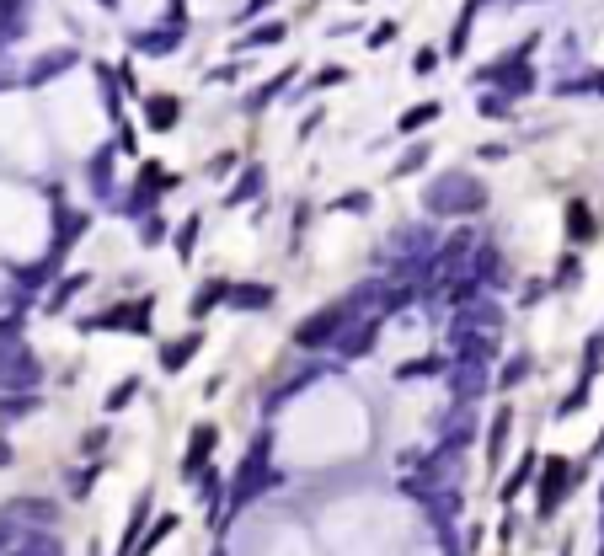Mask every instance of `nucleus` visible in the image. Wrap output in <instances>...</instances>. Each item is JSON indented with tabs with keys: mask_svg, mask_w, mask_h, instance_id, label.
Wrapping results in <instances>:
<instances>
[{
	"mask_svg": "<svg viewBox=\"0 0 604 556\" xmlns=\"http://www.w3.org/2000/svg\"><path fill=\"white\" fill-rule=\"evenodd\" d=\"M487 204V188L476 182L471 172H439L423 188V209L433 220H455V214H476Z\"/></svg>",
	"mask_w": 604,
	"mask_h": 556,
	"instance_id": "nucleus-1",
	"label": "nucleus"
},
{
	"mask_svg": "<svg viewBox=\"0 0 604 556\" xmlns=\"http://www.w3.org/2000/svg\"><path fill=\"white\" fill-rule=\"evenodd\" d=\"M268 487H273V434L262 428V434L252 439V450H246V460H241L236 482L225 487V498H230V508H246V503H257Z\"/></svg>",
	"mask_w": 604,
	"mask_h": 556,
	"instance_id": "nucleus-2",
	"label": "nucleus"
},
{
	"mask_svg": "<svg viewBox=\"0 0 604 556\" xmlns=\"http://www.w3.org/2000/svg\"><path fill=\"white\" fill-rule=\"evenodd\" d=\"M43 364L22 337H0V391H38Z\"/></svg>",
	"mask_w": 604,
	"mask_h": 556,
	"instance_id": "nucleus-3",
	"label": "nucleus"
},
{
	"mask_svg": "<svg viewBox=\"0 0 604 556\" xmlns=\"http://www.w3.org/2000/svg\"><path fill=\"white\" fill-rule=\"evenodd\" d=\"M348 321H353V311H348L343 300H337V305H327V311L305 316L300 327H294V343H300V348H332V343H337V332H343Z\"/></svg>",
	"mask_w": 604,
	"mask_h": 556,
	"instance_id": "nucleus-4",
	"label": "nucleus"
},
{
	"mask_svg": "<svg viewBox=\"0 0 604 556\" xmlns=\"http://www.w3.org/2000/svg\"><path fill=\"white\" fill-rule=\"evenodd\" d=\"M540 492H535V508H540V519H551L556 508H562L567 498V487H572V466L567 460H540Z\"/></svg>",
	"mask_w": 604,
	"mask_h": 556,
	"instance_id": "nucleus-5",
	"label": "nucleus"
},
{
	"mask_svg": "<svg viewBox=\"0 0 604 556\" xmlns=\"http://www.w3.org/2000/svg\"><path fill=\"white\" fill-rule=\"evenodd\" d=\"M444 380H449V396H455V401H476V396H482L487 385H492L487 359H449Z\"/></svg>",
	"mask_w": 604,
	"mask_h": 556,
	"instance_id": "nucleus-6",
	"label": "nucleus"
},
{
	"mask_svg": "<svg viewBox=\"0 0 604 556\" xmlns=\"http://www.w3.org/2000/svg\"><path fill=\"white\" fill-rule=\"evenodd\" d=\"M375 337H380V316H353L343 332H337V353H343V359H359V353H369L375 348Z\"/></svg>",
	"mask_w": 604,
	"mask_h": 556,
	"instance_id": "nucleus-7",
	"label": "nucleus"
},
{
	"mask_svg": "<svg viewBox=\"0 0 604 556\" xmlns=\"http://www.w3.org/2000/svg\"><path fill=\"white\" fill-rule=\"evenodd\" d=\"M530 54V49H524ZM524 54H508L503 65H492V70H482V81H498L508 97H524V91L535 86V75H530V65H524Z\"/></svg>",
	"mask_w": 604,
	"mask_h": 556,
	"instance_id": "nucleus-8",
	"label": "nucleus"
},
{
	"mask_svg": "<svg viewBox=\"0 0 604 556\" xmlns=\"http://www.w3.org/2000/svg\"><path fill=\"white\" fill-rule=\"evenodd\" d=\"M476 434V423H471V401H455V412L444 417V428H439V444H455V450H466Z\"/></svg>",
	"mask_w": 604,
	"mask_h": 556,
	"instance_id": "nucleus-9",
	"label": "nucleus"
},
{
	"mask_svg": "<svg viewBox=\"0 0 604 556\" xmlns=\"http://www.w3.org/2000/svg\"><path fill=\"white\" fill-rule=\"evenodd\" d=\"M59 214V241H54V252H49V268H59V262H65V252L75 246V236H81V230L91 225L86 214H70V209H54Z\"/></svg>",
	"mask_w": 604,
	"mask_h": 556,
	"instance_id": "nucleus-10",
	"label": "nucleus"
},
{
	"mask_svg": "<svg viewBox=\"0 0 604 556\" xmlns=\"http://www.w3.org/2000/svg\"><path fill=\"white\" fill-rule=\"evenodd\" d=\"M321 375H327V364H305V369H300V375H294V380H284V385H278V391H273V401H268V412H278V407H284V401H289V396H300V391H311V385H316Z\"/></svg>",
	"mask_w": 604,
	"mask_h": 556,
	"instance_id": "nucleus-11",
	"label": "nucleus"
},
{
	"mask_svg": "<svg viewBox=\"0 0 604 556\" xmlns=\"http://www.w3.org/2000/svg\"><path fill=\"white\" fill-rule=\"evenodd\" d=\"M225 305H236V311H268V305H273V289L268 284H230Z\"/></svg>",
	"mask_w": 604,
	"mask_h": 556,
	"instance_id": "nucleus-12",
	"label": "nucleus"
},
{
	"mask_svg": "<svg viewBox=\"0 0 604 556\" xmlns=\"http://www.w3.org/2000/svg\"><path fill=\"white\" fill-rule=\"evenodd\" d=\"M198 348H204V332H188L182 343H166V348H161V369H166V375H177L182 364H193Z\"/></svg>",
	"mask_w": 604,
	"mask_h": 556,
	"instance_id": "nucleus-13",
	"label": "nucleus"
},
{
	"mask_svg": "<svg viewBox=\"0 0 604 556\" xmlns=\"http://www.w3.org/2000/svg\"><path fill=\"white\" fill-rule=\"evenodd\" d=\"M38 412V396L33 391H0V423H22V417Z\"/></svg>",
	"mask_w": 604,
	"mask_h": 556,
	"instance_id": "nucleus-14",
	"label": "nucleus"
},
{
	"mask_svg": "<svg viewBox=\"0 0 604 556\" xmlns=\"http://www.w3.org/2000/svg\"><path fill=\"white\" fill-rule=\"evenodd\" d=\"M209 450H214V428H209V423H198V428H193V439H188V466H182V471L198 476V471H204V460H209Z\"/></svg>",
	"mask_w": 604,
	"mask_h": 556,
	"instance_id": "nucleus-15",
	"label": "nucleus"
},
{
	"mask_svg": "<svg viewBox=\"0 0 604 556\" xmlns=\"http://www.w3.org/2000/svg\"><path fill=\"white\" fill-rule=\"evenodd\" d=\"M75 65V54L70 49H59V54H49V59H38L33 70H27V86H43V81H54V75H65Z\"/></svg>",
	"mask_w": 604,
	"mask_h": 556,
	"instance_id": "nucleus-16",
	"label": "nucleus"
},
{
	"mask_svg": "<svg viewBox=\"0 0 604 556\" xmlns=\"http://www.w3.org/2000/svg\"><path fill=\"white\" fill-rule=\"evenodd\" d=\"M134 49L139 54H172V49H182V27H161V33L134 38Z\"/></svg>",
	"mask_w": 604,
	"mask_h": 556,
	"instance_id": "nucleus-17",
	"label": "nucleus"
},
{
	"mask_svg": "<svg viewBox=\"0 0 604 556\" xmlns=\"http://www.w3.org/2000/svg\"><path fill=\"white\" fill-rule=\"evenodd\" d=\"M444 369H449L444 353H428V359H407V364L396 369V375H401V380H433V375H444Z\"/></svg>",
	"mask_w": 604,
	"mask_h": 556,
	"instance_id": "nucleus-18",
	"label": "nucleus"
},
{
	"mask_svg": "<svg viewBox=\"0 0 604 556\" xmlns=\"http://www.w3.org/2000/svg\"><path fill=\"white\" fill-rule=\"evenodd\" d=\"M439 113H444L439 102H417V107H407V113H401L396 129H401V134H417V129H428V123L439 118Z\"/></svg>",
	"mask_w": 604,
	"mask_h": 556,
	"instance_id": "nucleus-19",
	"label": "nucleus"
},
{
	"mask_svg": "<svg viewBox=\"0 0 604 556\" xmlns=\"http://www.w3.org/2000/svg\"><path fill=\"white\" fill-rule=\"evenodd\" d=\"M508 428H514V412H498V417H492V434H487V460H492V466H498V460H503V444H508Z\"/></svg>",
	"mask_w": 604,
	"mask_h": 556,
	"instance_id": "nucleus-20",
	"label": "nucleus"
},
{
	"mask_svg": "<svg viewBox=\"0 0 604 556\" xmlns=\"http://www.w3.org/2000/svg\"><path fill=\"white\" fill-rule=\"evenodd\" d=\"M225 295H230V284H225V278H209V284L193 295V316H209L214 305H225Z\"/></svg>",
	"mask_w": 604,
	"mask_h": 556,
	"instance_id": "nucleus-21",
	"label": "nucleus"
},
{
	"mask_svg": "<svg viewBox=\"0 0 604 556\" xmlns=\"http://www.w3.org/2000/svg\"><path fill=\"white\" fill-rule=\"evenodd\" d=\"M22 535H27V519H22L11 503H6V508H0V551H11Z\"/></svg>",
	"mask_w": 604,
	"mask_h": 556,
	"instance_id": "nucleus-22",
	"label": "nucleus"
},
{
	"mask_svg": "<svg viewBox=\"0 0 604 556\" xmlns=\"http://www.w3.org/2000/svg\"><path fill=\"white\" fill-rule=\"evenodd\" d=\"M182 118V102L177 97H150V129H172Z\"/></svg>",
	"mask_w": 604,
	"mask_h": 556,
	"instance_id": "nucleus-23",
	"label": "nucleus"
},
{
	"mask_svg": "<svg viewBox=\"0 0 604 556\" xmlns=\"http://www.w3.org/2000/svg\"><path fill=\"white\" fill-rule=\"evenodd\" d=\"M145 519H150V498H139V503H134V519H129V530H123V546H118V556H129V551H134V540L145 535Z\"/></svg>",
	"mask_w": 604,
	"mask_h": 556,
	"instance_id": "nucleus-24",
	"label": "nucleus"
},
{
	"mask_svg": "<svg viewBox=\"0 0 604 556\" xmlns=\"http://www.w3.org/2000/svg\"><path fill=\"white\" fill-rule=\"evenodd\" d=\"M86 177H91V188H97V193L113 188V150H97V161L86 166Z\"/></svg>",
	"mask_w": 604,
	"mask_h": 556,
	"instance_id": "nucleus-25",
	"label": "nucleus"
},
{
	"mask_svg": "<svg viewBox=\"0 0 604 556\" xmlns=\"http://www.w3.org/2000/svg\"><path fill=\"white\" fill-rule=\"evenodd\" d=\"M86 284H91V278H86V273H70V278H65V284H59V289H54V295H49V311H65V305H70L75 295H81V289H86Z\"/></svg>",
	"mask_w": 604,
	"mask_h": 556,
	"instance_id": "nucleus-26",
	"label": "nucleus"
},
{
	"mask_svg": "<svg viewBox=\"0 0 604 556\" xmlns=\"http://www.w3.org/2000/svg\"><path fill=\"white\" fill-rule=\"evenodd\" d=\"M535 466H540L535 455H524V460H519V471H514V476H508V482H503V503H514V498H519V487H524V482H530V476H535Z\"/></svg>",
	"mask_w": 604,
	"mask_h": 556,
	"instance_id": "nucleus-27",
	"label": "nucleus"
},
{
	"mask_svg": "<svg viewBox=\"0 0 604 556\" xmlns=\"http://www.w3.org/2000/svg\"><path fill=\"white\" fill-rule=\"evenodd\" d=\"M172 530H177V519H156V530H150V535H139V546H134L129 556H150V551H156Z\"/></svg>",
	"mask_w": 604,
	"mask_h": 556,
	"instance_id": "nucleus-28",
	"label": "nucleus"
},
{
	"mask_svg": "<svg viewBox=\"0 0 604 556\" xmlns=\"http://www.w3.org/2000/svg\"><path fill=\"white\" fill-rule=\"evenodd\" d=\"M268 43H284V27H278V22H262L257 33H246L241 49H268Z\"/></svg>",
	"mask_w": 604,
	"mask_h": 556,
	"instance_id": "nucleus-29",
	"label": "nucleus"
},
{
	"mask_svg": "<svg viewBox=\"0 0 604 556\" xmlns=\"http://www.w3.org/2000/svg\"><path fill=\"white\" fill-rule=\"evenodd\" d=\"M257 193H262V172H246V177L236 182V188H230V198H225V204H252Z\"/></svg>",
	"mask_w": 604,
	"mask_h": 556,
	"instance_id": "nucleus-30",
	"label": "nucleus"
},
{
	"mask_svg": "<svg viewBox=\"0 0 604 556\" xmlns=\"http://www.w3.org/2000/svg\"><path fill=\"white\" fill-rule=\"evenodd\" d=\"M134 396H139V375H134V380H118L113 391H107V412H118L123 401H134Z\"/></svg>",
	"mask_w": 604,
	"mask_h": 556,
	"instance_id": "nucleus-31",
	"label": "nucleus"
},
{
	"mask_svg": "<svg viewBox=\"0 0 604 556\" xmlns=\"http://www.w3.org/2000/svg\"><path fill=\"white\" fill-rule=\"evenodd\" d=\"M284 86H289V70L278 75L273 86H262V91H252V102H246V107H252V113H257V107H262V102H273V97H278V91H284Z\"/></svg>",
	"mask_w": 604,
	"mask_h": 556,
	"instance_id": "nucleus-32",
	"label": "nucleus"
},
{
	"mask_svg": "<svg viewBox=\"0 0 604 556\" xmlns=\"http://www.w3.org/2000/svg\"><path fill=\"white\" fill-rule=\"evenodd\" d=\"M193 241H198V214L177 230V257H193Z\"/></svg>",
	"mask_w": 604,
	"mask_h": 556,
	"instance_id": "nucleus-33",
	"label": "nucleus"
},
{
	"mask_svg": "<svg viewBox=\"0 0 604 556\" xmlns=\"http://www.w3.org/2000/svg\"><path fill=\"white\" fill-rule=\"evenodd\" d=\"M150 188H156V182H150ZM150 188H139L129 204H123V214H150V204H156V193H150Z\"/></svg>",
	"mask_w": 604,
	"mask_h": 556,
	"instance_id": "nucleus-34",
	"label": "nucleus"
},
{
	"mask_svg": "<svg viewBox=\"0 0 604 556\" xmlns=\"http://www.w3.org/2000/svg\"><path fill=\"white\" fill-rule=\"evenodd\" d=\"M524 375H530V359L519 353V359H508V369H503V380H498V385H519Z\"/></svg>",
	"mask_w": 604,
	"mask_h": 556,
	"instance_id": "nucleus-35",
	"label": "nucleus"
},
{
	"mask_svg": "<svg viewBox=\"0 0 604 556\" xmlns=\"http://www.w3.org/2000/svg\"><path fill=\"white\" fill-rule=\"evenodd\" d=\"M567 220H572V236H588V209H583V204H572Z\"/></svg>",
	"mask_w": 604,
	"mask_h": 556,
	"instance_id": "nucleus-36",
	"label": "nucleus"
},
{
	"mask_svg": "<svg viewBox=\"0 0 604 556\" xmlns=\"http://www.w3.org/2000/svg\"><path fill=\"white\" fill-rule=\"evenodd\" d=\"M337 209H353V214H364V209H369V193H343V198H337Z\"/></svg>",
	"mask_w": 604,
	"mask_h": 556,
	"instance_id": "nucleus-37",
	"label": "nucleus"
},
{
	"mask_svg": "<svg viewBox=\"0 0 604 556\" xmlns=\"http://www.w3.org/2000/svg\"><path fill=\"white\" fill-rule=\"evenodd\" d=\"M391 38H396V22H380V27H375V38H369V49H385Z\"/></svg>",
	"mask_w": 604,
	"mask_h": 556,
	"instance_id": "nucleus-38",
	"label": "nucleus"
},
{
	"mask_svg": "<svg viewBox=\"0 0 604 556\" xmlns=\"http://www.w3.org/2000/svg\"><path fill=\"white\" fill-rule=\"evenodd\" d=\"M433 65H439V54H433V49H423V54H417V59H412V70H417V75H428Z\"/></svg>",
	"mask_w": 604,
	"mask_h": 556,
	"instance_id": "nucleus-39",
	"label": "nucleus"
},
{
	"mask_svg": "<svg viewBox=\"0 0 604 556\" xmlns=\"http://www.w3.org/2000/svg\"><path fill=\"white\" fill-rule=\"evenodd\" d=\"M11 460H17V450H11V444H6V439H0V471H6V466H11Z\"/></svg>",
	"mask_w": 604,
	"mask_h": 556,
	"instance_id": "nucleus-40",
	"label": "nucleus"
},
{
	"mask_svg": "<svg viewBox=\"0 0 604 556\" xmlns=\"http://www.w3.org/2000/svg\"><path fill=\"white\" fill-rule=\"evenodd\" d=\"M599 535H604V514H599ZM599 556H604V540H599Z\"/></svg>",
	"mask_w": 604,
	"mask_h": 556,
	"instance_id": "nucleus-41",
	"label": "nucleus"
},
{
	"mask_svg": "<svg viewBox=\"0 0 604 556\" xmlns=\"http://www.w3.org/2000/svg\"><path fill=\"white\" fill-rule=\"evenodd\" d=\"M209 556H230V551H225V546H214V551H209Z\"/></svg>",
	"mask_w": 604,
	"mask_h": 556,
	"instance_id": "nucleus-42",
	"label": "nucleus"
},
{
	"mask_svg": "<svg viewBox=\"0 0 604 556\" xmlns=\"http://www.w3.org/2000/svg\"><path fill=\"white\" fill-rule=\"evenodd\" d=\"M102 6H107V11H113V6H118V0H102Z\"/></svg>",
	"mask_w": 604,
	"mask_h": 556,
	"instance_id": "nucleus-43",
	"label": "nucleus"
}]
</instances>
